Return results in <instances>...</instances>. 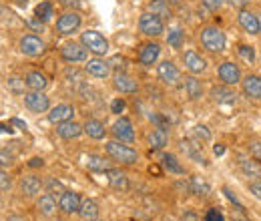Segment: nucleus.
Listing matches in <instances>:
<instances>
[{
	"mask_svg": "<svg viewBox=\"0 0 261 221\" xmlns=\"http://www.w3.org/2000/svg\"><path fill=\"white\" fill-rule=\"evenodd\" d=\"M105 153L121 167H130V165L139 163V151L135 147H130L129 143H123L117 139H109L105 143Z\"/></svg>",
	"mask_w": 261,
	"mask_h": 221,
	"instance_id": "1",
	"label": "nucleus"
},
{
	"mask_svg": "<svg viewBox=\"0 0 261 221\" xmlns=\"http://www.w3.org/2000/svg\"><path fill=\"white\" fill-rule=\"evenodd\" d=\"M199 42H201V46H203L207 53H211V55H219V53H223L225 46H227L225 32L221 31L219 27H213V24L203 27V29L199 31Z\"/></svg>",
	"mask_w": 261,
	"mask_h": 221,
	"instance_id": "2",
	"label": "nucleus"
},
{
	"mask_svg": "<svg viewBox=\"0 0 261 221\" xmlns=\"http://www.w3.org/2000/svg\"><path fill=\"white\" fill-rule=\"evenodd\" d=\"M87 51L93 55V57H107L109 51H111V44H109V38L102 34V32L95 31V29H89V31L81 32V38H79Z\"/></svg>",
	"mask_w": 261,
	"mask_h": 221,
	"instance_id": "3",
	"label": "nucleus"
},
{
	"mask_svg": "<svg viewBox=\"0 0 261 221\" xmlns=\"http://www.w3.org/2000/svg\"><path fill=\"white\" fill-rule=\"evenodd\" d=\"M139 32H141L143 36H147V38H159V36H163L165 32H167L165 20L159 18L157 14L145 10V12H141V16H139Z\"/></svg>",
	"mask_w": 261,
	"mask_h": 221,
	"instance_id": "4",
	"label": "nucleus"
},
{
	"mask_svg": "<svg viewBox=\"0 0 261 221\" xmlns=\"http://www.w3.org/2000/svg\"><path fill=\"white\" fill-rule=\"evenodd\" d=\"M157 79L163 83L165 87H169V89H175V87L183 85V75H181L179 66L173 61H169V59L157 64Z\"/></svg>",
	"mask_w": 261,
	"mask_h": 221,
	"instance_id": "5",
	"label": "nucleus"
},
{
	"mask_svg": "<svg viewBox=\"0 0 261 221\" xmlns=\"http://www.w3.org/2000/svg\"><path fill=\"white\" fill-rule=\"evenodd\" d=\"M59 55L65 63L76 64V63H87L89 61V51L81 40H66L65 44L59 48Z\"/></svg>",
	"mask_w": 261,
	"mask_h": 221,
	"instance_id": "6",
	"label": "nucleus"
},
{
	"mask_svg": "<svg viewBox=\"0 0 261 221\" xmlns=\"http://www.w3.org/2000/svg\"><path fill=\"white\" fill-rule=\"evenodd\" d=\"M83 27V16L79 10H65L59 18H57V24H55V31L61 36H70L72 32H76Z\"/></svg>",
	"mask_w": 261,
	"mask_h": 221,
	"instance_id": "7",
	"label": "nucleus"
},
{
	"mask_svg": "<svg viewBox=\"0 0 261 221\" xmlns=\"http://www.w3.org/2000/svg\"><path fill=\"white\" fill-rule=\"evenodd\" d=\"M18 51H20V55H24V57H29V59H36V57L44 55L46 42H44L38 34L29 32V34H22V36H20V40H18Z\"/></svg>",
	"mask_w": 261,
	"mask_h": 221,
	"instance_id": "8",
	"label": "nucleus"
},
{
	"mask_svg": "<svg viewBox=\"0 0 261 221\" xmlns=\"http://www.w3.org/2000/svg\"><path fill=\"white\" fill-rule=\"evenodd\" d=\"M16 189H18V195L24 197V199H36L38 195H42L40 191L44 189V181L34 175V173H29V175H22L16 183Z\"/></svg>",
	"mask_w": 261,
	"mask_h": 221,
	"instance_id": "9",
	"label": "nucleus"
},
{
	"mask_svg": "<svg viewBox=\"0 0 261 221\" xmlns=\"http://www.w3.org/2000/svg\"><path fill=\"white\" fill-rule=\"evenodd\" d=\"M111 137L117 139V141H123V143H129L133 145L137 141V131H135V125L129 117H119L113 127H111Z\"/></svg>",
	"mask_w": 261,
	"mask_h": 221,
	"instance_id": "10",
	"label": "nucleus"
},
{
	"mask_svg": "<svg viewBox=\"0 0 261 221\" xmlns=\"http://www.w3.org/2000/svg\"><path fill=\"white\" fill-rule=\"evenodd\" d=\"M22 101H24V107L31 111V113H48L53 107H50V99L44 91H27L22 95Z\"/></svg>",
	"mask_w": 261,
	"mask_h": 221,
	"instance_id": "11",
	"label": "nucleus"
},
{
	"mask_svg": "<svg viewBox=\"0 0 261 221\" xmlns=\"http://www.w3.org/2000/svg\"><path fill=\"white\" fill-rule=\"evenodd\" d=\"M85 72L93 79L98 81H107L113 77V66L111 63L105 59V57H91L87 63H85Z\"/></svg>",
	"mask_w": 261,
	"mask_h": 221,
	"instance_id": "12",
	"label": "nucleus"
},
{
	"mask_svg": "<svg viewBox=\"0 0 261 221\" xmlns=\"http://www.w3.org/2000/svg\"><path fill=\"white\" fill-rule=\"evenodd\" d=\"M217 77L223 85H229V87H237L243 81V72H241L239 64L233 63V61H223L219 64L217 66Z\"/></svg>",
	"mask_w": 261,
	"mask_h": 221,
	"instance_id": "13",
	"label": "nucleus"
},
{
	"mask_svg": "<svg viewBox=\"0 0 261 221\" xmlns=\"http://www.w3.org/2000/svg\"><path fill=\"white\" fill-rule=\"evenodd\" d=\"M161 51H163L161 44L151 38V40H147V42H143L139 46L137 61H139V64H143V66H153V64H157V61H159Z\"/></svg>",
	"mask_w": 261,
	"mask_h": 221,
	"instance_id": "14",
	"label": "nucleus"
},
{
	"mask_svg": "<svg viewBox=\"0 0 261 221\" xmlns=\"http://www.w3.org/2000/svg\"><path fill=\"white\" fill-rule=\"evenodd\" d=\"M111 83H113V89L119 93V95H137L139 93V83L137 79H133L129 72L125 70H119L111 77Z\"/></svg>",
	"mask_w": 261,
	"mask_h": 221,
	"instance_id": "15",
	"label": "nucleus"
},
{
	"mask_svg": "<svg viewBox=\"0 0 261 221\" xmlns=\"http://www.w3.org/2000/svg\"><path fill=\"white\" fill-rule=\"evenodd\" d=\"M81 203H83L81 195L72 189H65L59 195V211L63 215H74V213H79Z\"/></svg>",
	"mask_w": 261,
	"mask_h": 221,
	"instance_id": "16",
	"label": "nucleus"
},
{
	"mask_svg": "<svg viewBox=\"0 0 261 221\" xmlns=\"http://www.w3.org/2000/svg\"><path fill=\"white\" fill-rule=\"evenodd\" d=\"M237 24L241 27V31L247 32V34H251V36L261 34L259 16L253 14L249 8H241V10H237Z\"/></svg>",
	"mask_w": 261,
	"mask_h": 221,
	"instance_id": "17",
	"label": "nucleus"
},
{
	"mask_svg": "<svg viewBox=\"0 0 261 221\" xmlns=\"http://www.w3.org/2000/svg\"><path fill=\"white\" fill-rule=\"evenodd\" d=\"M36 211H38L40 217L53 219V217L57 215V211H59V201H57V197H55L53 193H48V191H44L42 195H38V197H36Z\"/></svg>",
	"mask_w": 261,
	"mask_h": 221,
	"instance_id": "18",
	"label": "nucleus"
},
{
	"mask_svg": "<svg viewBox=\"0 0 261 221\" xmlns=\"http://www.w3.org/2000/svg\"><path fill=\"white\" fill-rule=\"evenodd\" d=\"M181 61L185 64V68L189 70V75H203L207 70V61L197 51H183Z\"/></svg>",
	"mask_w": 261,
	"mask_h": 221,
	"instance_id": "19",
	"label": "nucleus"
},
{
	"mask_svg": "<svg viewBox=\"0 0 261 221\" xmlns=\"http://www.w3.org/2000/svg\"><path fill=\"white\" fill-rule=\"evenodd\" d=\"M209 96L213 103L217 105H235L237 103V93H235V87H229V85H215L211 87Z\"/></svg>",
	"mask_w": 261,
	"mask_h": 221,
	"instance_id": "20",
	"label": "nucleus"
},
{
	"mask_svg": "<svg viewBox=\"0 0 261 221\" xmlns=\"http://www.w3.org/2000/svg\"><path fill=\"white\" fill-rule=\"evenodd\" d=\"M72 117H74V107L68 105V103H59V105H55V107L46 113L48 123H53L55 127L65 123V121H72Z\"/></svg>",
	"mask_w": 261,
	"mask_h": 221,
	"instance_id": "21",
	"label": "nucleus"
},
{
	"mask_svg": "<svg viewBox=\"0 0 261 221\" xmlns=\"http://www.w3.org/2000/svg\"><path fill=\"white\" fill-rule=\"evenodd\" d=\"M241 91L249 101H261V75H245L241 81Z\"/></svg>",
	"mask_w": 261,
	"mask_h": 221,
	"instance_id": "22",
	"label": "nucleus"
},
{
	"mask_svg": "<svg viewBox=\"0 0 261 221\" xmlns=\"http://www.w3.org/2000/svg\"><path fill=\"white\" fill-rule=\"evenodd\" d=\"M107 179H109V185H111L113 191H117V193H127V191H129V187H130L129 175H127L123 169L113 167V169L107 173Z\"/></svg>",
	"mask_w": 261,
	"mask_h": 221,
	"instance_id": "23",
	"label": "nucleus"
},
{
	"mask_svg": "<svg viewBox=\"0 0 261 221\" xmlns=\"http://www.w3.org/2000/svg\"><path fill=\"white\" fill-rule=\"evenodd\" d=\"M85 135L89 137V139H93V141H102L109 133H111V129H107V125L100 121V119H95V117H89L85 123Z\"/></svg>",
	"mask_w": 261,
	"mask_h": 221,
	"instance_id": "24",
	"label": "nucleus"
},
{
	"mask_svg": "<svg viewBox=\"0 0 261 221\" xmlns=\"http://www.w3.org/2000/svg\"><path fill=\"white\" fill-rule=\"evenodd\" d=\"M147 145L153 149V151H161L169 145V135H167V129L163 127H153L147 131Z\"/></svg>",
	"mask_w": 261,
	"mask_h": 221,
	"instance_id": "25",
	"label": "nucleus"
},
{
	"mask_svg": "<svg viewBox=\"0 0 261 221\" xmlns=\"http://www.w3.org/2000/svg\"><path fill=\"white\" fill-rule=\"evenodd\" d=\"M237 165H239V171H241L249 181L261 179V163L255 161L251 155H249V157H239L237 159Z\"/></svg>",
	"mask_w": 261,
	"mask_h": 221,
	"instance_id": "26",
	"label": "nucleus"
},
{
	"mask_svg": "<svg viewBox=\"0 0 261 221\" xmlns=\"http://www.w3.org/2000/svg\"><path fill=\"white\" fill-rule=\"evenodd\" d=\"M181 151L185 153V157L195 161V163H205V155H203V145L201 141H191V139H183L179 143Z\"/></svg>",
	"mask_w": 261,
	"mask_h": 221,
	"instance_id": "27",
	"label": "nucleus"
},
{
	"mask_svg": "<svg viewBox=\"0 0 261 221\" xmlns=\"http://www.w3.org/2000/svg\"><path fill=\"white\" fill-rule=\"evenodd\" d=\"M83 133H85V127L81 125V123H76L74 119H72V121H65V123H61V125H57V135H59L61 139H65V141L79 139Z\"/></svg>",
	"mask_w": 261,
	"mask_h": 221,
	"instance_id": "28",
	"label": "nucleus"
},
{
	"mask_svg": "<svg viewBox=\"0 0 261 221\" xmlns=\"http://www.w3.org/2000/svg\"><path fill=\"white\" fill-rule=\"evenodd\" d=\"M183 89H185V95L189 96V101H199L205 95V87L197 79V75H189V77L183 79Z\"/></svg>",
	"mask_w": 261,
	"mask_h": 221,
	"instance_id": "29",
	"label": "nucleus"
},
{
	"mask_svg": "<svg viewBox=\"0 0 261 221\" xmlns=\"http://www.w3.org/2000/svg\"><path fill=\"white\" fill-rule=\"evenodd\" d=\"M113 159L105 157V155H95V153H91L89 157H87V169L89 171H95V173H109L111 169H113Z\"/></svg>",
	"mask_w": 261,
	"mask_h": 221,
	"instance_id": "30",
	"label": "nucleus"
},
{
	"mask_svg": "<svg viewBox=\"0 0 261 221\" xmlns=\"http://www.w3.org/2000/svg\"><path fill=\"white\" fill-rule=\"evenodd\" d=\"M98 215H100V205H98L97 199H93V197L83 199L81 209H79V217L83 221H91V219H98Z\"/></svg>",
	"mask_w": 261,
	"mask_h": 221,
	"instance_id": "31",
	"label": "nucleus"
},
{
	"mask_svg": "<svg viewBox=\"0 0 261 221\" xmlns=\"http://www.w3.org/2000/svg\"><path fill=\"white\" fill-rule=\"evenodd\" d=\"M24 83H27L29 91H46V87H48V79L40 70H29L24 75Z\"/></svg>",
	"mask_w": 261,
	"mask_h": 221,
	"instance_id": "32",
	"label": "nucleus"
},
{
	"mask_svg": "<svg viewBox=\"0 0 261 221\" xmlns=\"http://www.w3.org/2000/svg\"><path fill=\"white\" fill-rule=\"evenodd\" d=\"M147 10L153 12V14H157L159 18H163L165 22L173 18V8H171L169 0H149Z\"/></svg>",
	"mask_w": 261,
	"mask_h": 221,
	"instance_id": "33",
	"label": "nucleus"
},
{
	"mask_svg": "<svg viewBox=\"0 0 261 221\" xmlns=\"http://www.w3.org/2000/svg\"><path fill=\"white\" fill-rule=\"evenodd\" d=\"M161 165H163L165 171H169L171 175H183L185 173V167L179 163L177 155H173V153H163L161 155Z\"/></svg>",
	"mask_w": 261,
	"mask_h": 221,
	"instance_id": "34",
	"label": "nucleus"
},
{
	"mask_svg": "<svg viewBox=\"0 0 261 221\" xmlns=\"http://www.w3.org/2000/svg\"><path fill=\"white\" fill-rule=\"evenodd\" d=\"M53 16H55V6H53V2H50V0H40V4L34 8V18L44 24V22H48Z\"/></svg>",
	"mask_w": 261,
	"mask_h": 221,
	"instance_id": "35",
	"label": "nucleus"
},
{
	"mask_svg": "<svg viewBox=\"0 0 261 221\" xmlns=\"http://www.w3.org/2000/svg\"><path fill=\"white\" fill-rule=\"evenodd\" d=\"M167 44L175 51H181L183 44H185V32L181 31L179 27H173L167 31Z\"/></svg>",
	"mask_w": 261,
	"mask_h": 221,
	"instance_id": "36",
	"label": "nucleus"
},
{
	"mask_svg": "<svg viewBox=\"0 0 261 221\" xmlns=\"http://www.w3.org/2000/svg\"><path fill=\"white\" fill-rule=\"evenodd\" d=\"M191 191L195 193L197 197H207V195L211 193V187H209V183H207L203 177L193 175V177H191Z\"/></svg>",
	"mask_w": 261,
	"mask_h": 221,
	"instance_id": "37",
	"label": "nucleus"
},
{
	"mask_svg": "<svg viewBox=\"0 0 261 221\" xmlns=\"http://www.w3.org/2000/svg\"><path fill=\"white\" fill-rule=\"evenodd\" d=\"M247 153L261 163V139H249L247 141Z\"/></svg>",
	"mask_w": 261,
	"mask_h": 221,
	"instance_id": "38",
	"label": "nucleus"
},
{
	"mask_svg": "<svg viewBox=\"0 0 261 221\" xmlns=\"http://www.w3.org/2000/svg\"><path fill=\"white\" fill-rule=\"evenodd\" d=\"M237 53L243 57V61H247V63H253L255 61V51H253V46H249V44H239L237 46Z\"/></svg>",
	"mask_w": 261,
	"mask_h": 221,
	"instance_id": "39",
	"label": "nucleus"
},
{
	"mask_svg": "<svg viewBox=\"0 0 261 221\" xmlns=\"http://www.w3.org/2000/svg\"><path fill=\"white\" fill-rule=\"evenodd\" d=\"M44 189L48 191V193H53V195L57 197V195H61V193L65 191V187H63V183H61L59 179H48V181L44 183Z\"/></svg>",
	"mask_w": 261,
	"mask_h": 221,
	"instance_id": "40",
	"label": "nucleus"
},
{
	"mask_svg": "<svg viewBox=\"0 0 261 221\" xmlns=\"http://www.w3.org/2000/svg\"><path fill=\"white\" fill-rule=\"evenodd\" d=\"M10 187H12V179H10V175L6 173V169H2V171H0V191L6 195V193L10 191Z\"/></svg>",
	"mask_w": 261,
	"mask_h": 221,
	"instance_id": "41",
	"label": "nucleus"
},
{
	"mask_svg": "<svg viewBox=\"0 0 261 221\" xmlns=\"http://www.w3.org/2000/svg\"><path fill=\"white\" fill-rule=\"evenodd\" d=\"M125 107H127V101H125L123 96H117V99H113V103H111V113L121 115V113L125 111Z\"/></svg>",
	"mask_w": 261,
	"mask_h": 221,
	"instance_id": "42",
	"label": "nucleus"
},
{
	"mask_svg": "<svg viewBox=\"0 0 261 221\" xmlns=\"http://www.w3.org/2000/svg\"><path fill=\"white\" fill-rule=\"evenodd\" d=\"M203 221H225V217H223V213H221L217 207H209L207 213H205V217H203Z\"/></svg>",
	"mask_w": 261,
	"mask_h": 221,
	"instance_id": "43",
	"label": "nucleus"
},
{
	"mask_svg": "<svg viewBox=\"0 0 261 221\" xmlns=\"http://www.w3.org/2000/svg\"><path fill=\"white\" fill-rule=\"evenodd\" d=\"M247 189H249V193H251L255 199H259V201H261V179L247 181Z\"/></svg>",
	"mask_w": 261,
	"mask_h": 221,
	"instance_id": "44",
	"label": "nucleus"
},
{
	"mask_svg": "<svg viewBox=\"0 0 261 221\" xmlns=\"http://www.w3.org/2000/svg\"><path fill=\"white\" fill-rule=\"evenodd\" d=\"M201 4L207 8V10H211V12H217L223 4H225V0H201Z\"/></svg>",
	"mask_w": 261,
	"mask_h": 221,
	"instance_id": "45",
	"label": "nucleus"
},
{
	"mask_svg": "<svg viewBox=\"0 0 261 221\" xmlns=\"http://www.w3.org/2000/svg\"><path fill=\"white\" fill-rule=\"evenodd\" d=\"M195 135L199 137V139H201V143H203V141H209V139H211V133L207 131V127H205V125H197L195 127Z\"/></svg>",
	"mask_w": 261,
	"mask_h": 221,
	"instance_id": "46",
	"label": "nucleus"
},
{
	"mask_svg": "<svg viewBox=\"0 0 261 221\" xmlns=\"http://www.w3.org/2000/svg\"><path fill=\"white\" fill-rule=\"evenodd\" d=\"M59 4L66 10H76L81 6V0H59Z\"/></svg>",
	"mask_w": 261,
	"mask_h": 221,
	"instance_id": "47",
	"label": "nucleus"
},
{
	"mask_svg": "<svg viewBox=\"0 0 261 221\" xmlns=\"http://www.w3.org/2000/svg\"><path fill=\"white\" fill-rule=\"evenodd\" d=\"M225 2H227L229 6H233V8H237V10H241V8H247L251 0H225Z\"/></svg>",
	"mask_w": 261,
	"mask_h": 221,
	"instance_id": "48",
	"label": "nucleus"
},
{
	"mask_svg": "<svg viewBox=\"0 0 261 221\" xmlns=\"http://www.w3.org/2000/svg\"><path fill=\"white\" fill-rule=\"evenodd\" d=\"M6 221H29L27 217H22V215H8Z\"/></svg>",
	"mask_w": 261,
	"mask_h": 221,
	"instance_id": "49",
	"label": "nucleus"
},
{
	"mask_svg": "<svg viewBox=\"0 0 261 221\" xmlns=\"http://www.w3.org/2000/svg\"><path fill=\"white\" fill-rule=\"evenodd\" d=\"M38 165H40V167L44 165V163H42V159H38V157L31 159V167H38Z\"/></svg>",
	"mask_w": 261,
	"mask_h": 221,
	"instance_id": "50",
	"label": "nucleus"
},
{
	"mask_svg": "<svg viewBox=\"0 0 261 221\" xmlns=\"http://www.w3.org/2000/svg\"><path fill=\"white\" fill-rule=\"evenodd\" d=\"M213 151H215V155H221L225 149H223V145H215V149H213Z\"/></svg>",
	"mask_w": 261,
	"mask_h": 221,
	"instance_id": "51",
	"label": "nucleus"
},
{
	"mask_svg": "<svg viewBox=\"0 0 261 221\" xmlns=\"http://www.w3.org/2000/svg\"><path fill=\"white\" fill-rule=\"evenodd\" d=\"M50 221H66V219H63V217H53Z\"/></svg>",
	"mask_w": 261,
	"mask_h": 221,
	"instance_id": "52",
	"label": "nucleus"
},
{
	"mask_svg": "<svg viewBox=\"0 0 261 221\" xmlns=\"http://www.w3.org/2000/svg\"><path fill=\"white\" fill-rule=\"evenodd\" d=\"M257 16H259V24H261V12H259V14H257Z\"/></svg>",
	"mask_w": 261,
	"mask_h": 221,
	"instance_id": "53",
	"label": "nucleus"
},
{
	"mask_svg": "<svg viewBox=\"0 0 261 221\" xmlns=\"http://www.w3.org/2000/svg\"><path fill=\"white\" fill-rule=\"evenodd\" d=\"M91 221H105V219H91Z\"/></svg>",
	"mask_w": 261,
	"mask_h": 221,
	"instance_id": "54",
	"label": "nucleus"
}]
</instances>
